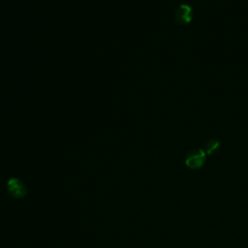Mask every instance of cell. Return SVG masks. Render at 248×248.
<instances>
[{"mask_svg": "<svg viewBox=\"0 0 248 248\" xmlns=\"http://www.w3.org/2000/svg\"><path fill=\"white\" fill-rule=\"evenodd\" d=\"M206 159V154L202 148H193L185 155V165L189 169L197 170L203 166Z\"/></svg>", "mask_w": 248, "mask_h": 248, "instance_id": "cell-1", "label": "cell"}, {"mask_svg": "<svg viewBox=\"0 0 248 248\" xmlns=\"http://www.w3.org/2000/svg\"><path fill=\"white\" fill-rule=\"evenodd\" d=\"M194 17L193 8L188 4L179 5L174 12V21L176 24L185 26L192 22Z\"/></svg>", "mask_w": 248, "mask_h": 248, "instance_id": "cell-2", "label": "cell"}, {"mask_svg": "<svg viewBox=\"0 0 248 248\" xmlns=\"http://www.w3.org/2000/svg\"><path fill=\"white\" fill-rule=\"evenodd\" d=\"M7 189H8V193L12 197L16 199L22 198L27 194V189L25 188L24 184L16 177L10 178V180L7 183Z\"/></svg>", "mask_w": 248, "mask_h": 248, "instance_id": "cell-3", "label": "cell"}, {"mask_svg": "<svg viewBox=\"0 0 248 248\" xmlns=\"http://www.w3.org/2000/svg\"><path fill=\"white\" fill-rule=\"evenodd\" d=\"M219 147H220V141L218 140L211 139L206 141L204 146V152L207 155H212L219 149Z\"/></svg>", "mask_w": 248, "mask_h": 248, "instance_id": "cell-4", "label": "cell"}]
</instances>
